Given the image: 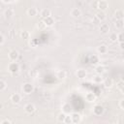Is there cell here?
<instances>
[{
  "mask_svg": "<svg viewBox=\"0 0 124 124\" xmlns=\"http://www.w3.org/2000/svg\"><path fill=\"white\" fill-rule=\"evenodd\" d=\"M8 69H9V71H10L11 73H16V72H18V70H19V65H18L16 62L13 61L12 63L9 64Z\"/></svg>",
  "mask_w": 124,
  "mask_h": 124,
  "instance_id": "cell-1",
  "label": "cell"
},
{
  "mask_svg": "<svg viewBox=\"0 0 124 124\" xmlns=\"http://www.w3.org/2000/svg\"><path fill=\"white\" fill-rule=\"evenodd\" d=\"M33 90H34V87H33V85H32L31 83H29V82L24 83V84L22 85V91H23L25 94H30Z\"/></svg>",
  "mask_w": 124,
  "mask_h": 124,
  "instance_id": "cell-2",
  "label": "cell"
},
{
  "mask_svg": "<svg viewBox=\"0 0 124 124\" xmlns=\"http://www.w3.org/2000/svg\"><path fill=\"white\" fill-rule=\"evenodd\" d=\"M93 112H94L95 115H101L104 112V108L100 105H97L93 108Z\"/></svg>",
  "mask_w": 124,
  "mask_h": 124,
  "instance_id": "cell-3",
  "label": "cell"
},
{
  "mask_svg": "<svg viewBox=\"0 0 124 124\" xmlns=\"http://www.w3.org/2000/svg\"><path fill=\"white\" fill-rule=\"evenodd\" d=\"M18 56H19V54H18V51H16V50H11L9 53V58L12 61H16Z\"/></svg>",
  "mask_w": 124,
  "mask_h": 124,
  "instance_id": "cell-4",
  "label": "cell"
},
{
  "mask_svg": "<svg viewBox=\"0 0 124 124\" xmlns=\"http://www.w3.org/2000/svg\"><path fill=\"white\" fill-rule=\"evenodd\" d=\"M98 8L100 9V11H105L108 8V2H107V0H100L98 2Z\"/></svg>",
  "mask_w": 124,
  "mask_h": 124,
  "instance_id": "cell-5",
  "label": "cell"
},
{
  "mask_svg": "<svg viewBox=\"0 0 124 124\" xmlns=\"http://www.w3.org/2000/svg\"><path fill=\"white\" fill-rule=\"evenodd\" d=\"M71 118H72V123H79L81 120V117L78 113H72L71 114Z\"/></svg>",
  "mask_w": 124,
  "mask_h": 124,
  "instance_id": "cell-6",
  "label": "cell"
},
{
  "mask_svg": "<svg viewBox=\"0 0 124 124\" xmlns=\"http://www.w3.org/2000/svg\"><path fill=\"white\" fill-rule=\"evenodd\" d=\"M44 22H45L46 26H51L54 23V19L52 18V16H46V18H44Z\"/></svg>",
  "mask_w": 124,
  "mask_h": 124,
  "instance_id": "cell-7",
  "label": "cell"
},
{
  "mask_svg": "<svg viewBox=\"0 0 124 124\" xmlns=\"http://www.w3.org/2000/svg\"><path fill=\"white\" fill-rule=\"evenodd\" d=\"M24 109H25V111H26L27 113H33V112L35 111V106H34L33 104H27V105L25 106Z\"/></svg>",
  "mask_w": 124,
  "mask_h": 124,
  "instance_id": "cell-8",
  "label": "cell"
},
{
  "mask_svg": "<svg viewBox=\"0 0 124 124\" xmlns=\"http://www.w3.org/2000/svg\"><path fill=\"white\" fill-rule=\"evenodd\" d=\"M20 95L19 94H17V93H15V94H13L12 96H11V101L13 102V103H15V104H17V103H19L20 102Z\"/></svg>",
  "mask_w": 124,
  "mask_h": 124,
  "instance_id": "cell-9",
  "label": "cell"
},
{
  "mask_svg": "<svg viewBox=\"0 0 124 124\" xmlns=\"http://www.w3.org/2000/svg\"><path fill=\"white\" fill-rule=\"evenodd\" d=\"M71 16H74V17H78V16H81V11L79 9H78V8H75V9H73L71 11Z\"/></svg>",
  "mask_w": 124,
  "mask_h": 124,
  "instance_id": "cell-10",
  "label": "cell"
},
{
  "mask_svg": "<svg viewBox=\"0 0 124 124\" xmlns=\"http://www.w3.org/2000/svg\"><path fill=\"white\" fill-rule=\"evenodd\" d=\"M100 31H101L103 34L108 33V32L109 31V26H108V24H107V23H103V24H101Z\"/></svg>",
  "mask_w": 124,
  "mask_h": 124,
  "instance_id": "cell-11",
  "label": "cell"
},
{
  "mask_svg": "<svg viewBox=\"0 0 124 124\" xmlns=\"http://www.w3.org/2000/svg\"><path fill=\"white\" fill-rule=\"evenodd\" d=\"M96 17H97L98 20H100V21L104 20V19L106 18V14H105V12H104V11H99V12L96 14Z\"/></svg>",
  "mask_w": 124,
  "mask_h": 124,
  "instance_id": "cell-12",
  "label": "cell"
},
{
  "mask_svg": "<svg viewBox=\"0 0 124 124\" xmlns=\"http://www.w3.org/2000/svg\"><path fill=\"white\" fill-rule=\"evenodd\" d=\"M77 77H78V78L82 79V78H84L86 77V72H85L84 70H82V69H79V70H78V72H77Z\"/></svg>",
  "mask_w": 124,
  "mask_h": 124,
  "instance_id": "cell-13",
  "label": "cell"
},
{
  "mask_svg": "<svg viewBox=\"0 0 124 124\" xmlns=\"http://www.w3.org/2000/svg\"><path fill=\"white\" fill-rule=\"evenodd\" d=\"M85 99H86V101L87 102H94L95 101V99H96V96L94 95V93H87L86 95H85Z\"/></svg>",
  "mask_w": 124,
  "mask_h": 124,
  "instance_id": "cell-14",
  "label": "cell"
},
{
  "mask_svg": "<svg viewBox=\"0 0 124 124\" xmlns=\"http://www.w3.org/2000/svg\"><path fill=\"white\" fill-rule=\"evenodd\" d=\"M40 15H41V16H42L43 18H46V16H50V11H49L48 9H43V10L41 11Z\"/></svg>",
  "mask_w": 124,
  "mask_h": 124,
  "instance_id": "cell-15",
  "label": "cell"
},
{
  "mask_svg": "<svg viewBox=\"0 0 124 124\" xmlns=\"http://www.w3.org/2000/svg\"><path fill=\"white\" fill-rule=\"evenodd\" d=\"M93 82L96 83V84L102 83V82H103V78H102V76L97 74V76H95V77L93 78Z\"/></svg>",
  "mask_w": 124,
  "mask_h": 124,
  "instance_id": "cell-16",
  "label": "cell"
},
{
  "mask_svg": "<svg viewBox=\"0 0 124 124\" xmlns=\"http://www.w3.org/2000/svg\"><path fill=\"white\" fill-rule=\"evenodd\" d=\"M115 17L116 19H123V16H124V14H123V11L122 10H117L115 12Z\"/></svg>",
  "mask_w": 124,
  "mask_h": 124,
  "instance_id": "cell-17",
  "label": "cell"
},
{
  "mask_svg": "<svg viewBox=\"0 0 124 124\" xmlns=\"http://www.w3.org/2000/svg\"><path fill=\"white\" fill-rule=\"evenodd\" d=\"M103 82H104V85H105L106 87H111V86L113 85V80H112L111 78H107V79H105Z\"/></svg>",
  "mask_w": 124,
  "mask_h": 124,
  "instance_id": "cell-18",
  "label": "cell"
},
{
  "mask_svg": "<svg viewBox=\"0 0 124 124\" xmlns=\"http://www.w3.org/2000/svg\"><path fill=\"white\" fill-rule=\"evenodd\" d=\"M27 14H28V16H35L37 15V10H36V8H29L28 11H27Z\"/></svg>",
  "mask_w": 124,
  "mask_h": 124,
  "instance_id": "cell-19",
  "label": "cell"
},
{
  "mask_svg": "<svg viewBox=\"0 0 124 124\" xmlns=\"http://www.w3.org/2000/svg\"><path fill=\"white\" fill-rule=\"evenodd\" d=\"M95 71H96V74H98V75H102V74L105 72V68H104V66H102V65H98V66L96 67Z\"/></svg>",
  "mask_w": 124,
  "mask_h": 124,
  "instance_id": "cell-20",
  "label": "cell"
},
{
  "mask_svg": "<svg viewBox=\"0 0 124 124\" xmlns=\"http://www.w3.org/2000/svg\"><path fill=\"white\" fill-rule=\"evenodd\" d=\"M97 50H98L99 53H106V52H107V46H106L105 45H102V46H98Z\"/></svg>",
  "mask_w": 124,
  "mask_h": 124,
  "instance_id": "cell-21",
  "label": "cell"
},
{
  "mask_svg": "<svg viewBox=\"0 0 124 124\" xmlns=\"http://www.w3.org/2000/svg\"><path fill=\"white\" fill-rule=\"evenodd\" d=\"M123 25H124V23H123V19H117V20H116V23H115L116 28H118V29H122V28H123Z\"/></svg>",
  "mask_w": 124,
  "mask_h": 124,
  "instance_id": "cell-22",
  "label": "cell"
},
{
  "mask_svg": "<svg viewBox=\"0 0 124 124\" xmlns=\"http://www.w3.org/2000/svg\"><path fill=\"white\" fill-rule=\"evenodd\" d=\"M57 78H60V79H63L64 78H66V72H65V71H63V70L59 71V72L57 73Z\"/></svg>",
  "mask_w": 124,
  "mask_h": 124,
  "instance_id": "cell-23",
  "label": "cell"
},
{
  "mask_svg": "<svg viewBox=\"0 0 124 124\" xmlns=\"http://www.w3.org/2000/svg\"><path fill=\"white\" fill-rule=\"evenodd\" d=\"M62 108H63V112H65V113H70L71 108H70V105H69V104H65V105H63Z\"/></svg>",
  "mask_w": 124,
  "mask_h": 124,
  "instance_id": "cell-24",
  "label": "cell"
},
{
  "mask_svg": "<svg viewBox=\"0 0 124 124\" xmlns=\"http://www.w3.org/2000/svg\"><path fill=\"white\" fill-rule=\"evenodd\" d=\"M65 117H66V113H65V112H61V113L57 116V120H58L59 122H64Z\"/></svg>",
  "mask_w": 124,
  "mask_h": 124,
  "instance_id": "cell-25",
  "label": "cell"
},
{
  "mask_svg": "<svg viewBox=\"0 0 124 124\" xmlns=\"http://www.w3.org/2000/svg\"><path fill=\"white\" fill-rule=\"evenodd\" d=\"M13 15H14V11L12 9H8L5 11V16L6 17H11Z\"/></svg>",
  "mask_w": 124,
  "mask_h": 124,
  "instance_id": "cell-26",
  "label": "cell"
},
{
  "mask_svg": "<svg viewBox=\"0 0 124 124\" xmlns=\"http://www.w3.org/2000/svg\"><path fill=\"white\" fill-rule=\"evenodd\" d=\"M20 37H21L22 39L26 40V39H28V38H29V33H28L27 31H22V32L20 33Z\"/></svg>",
  "mask_w": 124,
  "mask_h": 124,
  "instance_id": "cell-27",
  "label": "cell"
},
{
  "mask_svg": "<svg viewBox=\"0 0 124 124\" xmlns=\"http://www.w3.org/2000/svg\"><path fill=\"white\" fill-rule=\"evenodd\" d=\"M109 39H110L111 42H116L117 41V35H116V33H111L109 35Z\"/></svg>",
  "mask_w": 124,
  "mask_h": 124,
  "instance_id": "cell-28",
  "label": "cell"
},
{
  "mask_svg": "<svg viewBox=\"0 0 124 124\" xmlns=\"http://www.w3.org/2000/svg\"><path fill=\"white\" fill-rule=\"evenodd\" d=\"M6 86H7L6 82H5L4 80L0 79V91H3V90H4L5 88H6Z\"/></svg>",
  "mask_w": 124,
  "mask_h": 124,
  "instance_id": "cell-29",
  "label": "cell"
},
{
  "mask_svg": "<svg viewBox=\"0 0 124 124\" xmlns=\"http://www.w3.org/2000/svg\"><path fill=\"white\" fill-rule=\"evenodd\" d=\"M45 27H46V24H45L44 20H42V21H39V22H38V28H40V29H44Z\"/></svg>",
  "mask_w": 124,
  "mask_h": 124,
  "instance_id": "cell-30",
  "label": "cell"
},
{
  "mask_svg": "<svg viewBox=\"0 0 124 124\" xmlns=\"http://www.w3.org/2000/svg\"><path fill=\"white\" fill-rule=\"evenodd\" d=\"M117 41H118L119 43H123V33H122V32L117 35Z\"/></svg>",
  "mask_w": 124,
  "mask_h": 124,
  "instance_id": "cell-31",
  "label": "cell"
},
{
  "mask_svg": "<svg viewBox=\"0 0 124 124\" xmlns=\"http://www.w3.org/2000/svg\"><path fill=\"white\" fill-rule=\"evenodd\" d=\"M90 62L92 63V64H96L97 62H98V58H97V56H92L91 58H90Z\"/></svg>",
  "mask_w": 124,
  "mask_h": 124,
  "instance_id": "cell-32",
  "label": "cell"
},
{
  "mask_svg": "<svg viewBox=\"0 0 124 124\" xmlns=\"http://www.w3.org/2000/svg\"><path fill=\"white\" fill-rule=\"evenodd\" d=\"M64 122H65V123H72V118H71V115H66Z\"/></svg>",
  "mask_w": 124,
  "mask_h": 124,
  "instance_id": "cell-33",
  "label": "cell"
},
{
  "mask_svg": "<svg viewBox=\"0 0 124 124\" xmlns=\"http://www.w3.org/2000/svg\"><path fill=\"white\" fill-rule=\"evenodd\" d=\"M119 107H120V108L121 109H123L124 108V100L122 99V100H120V102H119Z\"/></svg>",
  "mask_w": 124,
  "mask_h": 124,
  "instance_id": "cell-34",
  "label": "cell"
},
{
  "mask_svg": "<svg viewBox=\"0 0 124 124\" xmlns=\"http://www.w3.org/2000/svg\"><path fill=\"white\" fill-rule=\"evenodd\" d=\"M1 123H2V124H4V123H12V121H11L10 119H4V120L1 121Z\"/></svg>",
  "mask_w": 124,
  "mask_h": 124,
  "instance_id": "cell-35",
  "label": "cell"
},
{
  "mask_svg": "<svg viewBox=\"0 0 124 124\" xmlns=\"http://www.w3.org/2000/svg\"><path fill=\"white\" fill-rule=\"evenodd\" d=\"M122 84H123V82H122V81H120V82L118 83V88H119V89H121V90H122V87H123V85H122Z\"/></svg>",
  "mask_w": 124,
  "mask_h": 124,
  "instance_id": "cell-36",
  "label": "cell"
},
{
  "mask_svg": "<svg viewBox=\"0 0 124 124\" xmlns=\"http://www.w3.org/2000/svg\"><path fill=\"white\" fill-rule=\"evenodd\" d=\"M3 42H4V38H3V36H2V35H0V45H1Z\"/></svg>",
  "mask_w": 124,
  "mask_h": 124,
  "instance_id": "cell-37",
  "label": "cell"
}]
</instances>
